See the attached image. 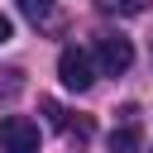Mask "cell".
Here are the masks:
<instances>
[{
  "label": "cell",
  "mask_w": 153,
  "mask_h": 153,
  "mask_svg": "<svg viewBox=\"0 0 153 153\" xmlns=\"http://www.w3.org/2000/svg\"><path fill=\"white\" fill-rule=\"evenodd\" d=\"M19 10L38 24V19H48V14H53V0H19Z\"/></svg>",
  "instance_id": "5b68a950"
},
{
  "label": "cell",
  "mask_w": 153,
  "mask_h": 153,
  "mask_svg": "<svg viewBox=\"0 0 153 153\" xmlns=\"http://www.w3.org/2000/svg\"><path fill=\"white\" fill-rule=\"evenodd\" d=\"M105 10H115V14H143L148 10V0H100Z\"/></svg>",
  "instance_id": "8992f818"
},
{
  "label": "cell",
  "mask_w": 153,
  "mask_h": 153,
  "mask_svg": "<svg viewBox=\"0 0 153 153\" xmlns=\"http://www.w3.org/2000/svg\"><path fill=\"white\" fill-rule=\"evenodd\" d=\"M10 38H14V24H10L5 14H0V43H10Z\"/></svg>",
  "instance_id": "ba28073f"
},
{
  "label": "cell",
  "mask_w": 153,
  "mask_h": 153,
  "mask_svg": "<svg viewBox=\"0 0 153 153\" xmlns=\"http://www.w3.org/2000/svg\"><path fill=\"white\" fill-rule=\"evenodd\" d=\"M43 115H48V120H53L57 129H67V110H62L57 100H43Z\"/></svg>",
  "instance_id": "52a82bcc"
},
{
  "label": "cell",
  "mask_w": 153,
  "mask_h": 153,
  "mask_svg": "<svg viewBox=\"0 0 153 153\" xmlns=\"http://www.w3.org/2000/svg\"><path fill=\"white\" fill-rule=\"evenodd\" d=\"M139 148H143V139H139L134 120H124L120 129H110V153H139Z\"/></svg>",
  "instance_id": "277c9868"
},
{
  "label": "cell",
  "mask_w": 153,
  "mask_h": 153,
  "mask_svg": "<svg viewBox=\"0 0 153 153\" xmlns=\"http://www.w3.org/2000/svg\"><path fill=\"white\" fill-rule=\"evenodd\" d=\"M57 76H62L67 91H91V86H96V62H91V53H86V48H62V53H57Z\"/></svg>",
  "instance_id": "7a4b0ae2"
},
{
  "label": "cell",
  "mask_w": 153,
  "mask_h": 153,
  "mask_svg": "<svg viewBox=\"0 0 153 153\" xmlns=\"http://www.w3.org/2000/svg\"><path fill=\"white\" fill-rule=\"evenodd\" d=\"M96 62H100V72L120 76V72H129V62H134V43H129L124 33H96Z\"/></svg>",
  "instance_id": "3957f363"
},
{
  "label": "cell",
  "mask_w": 153,
  "mask_h": 153,
  "mask_svg": "<svg viewBox=\"0 0 153 153\" xmlns=\"http://www.w3.org/2000/svg\"><path fill=\"white\" fill-rule=\"evenodd\" d=\"M43 134L29 115H5L0 120V153H38Z\"/></svg>",
  "instance_id": "6da1fadb"
}]
</instances>
